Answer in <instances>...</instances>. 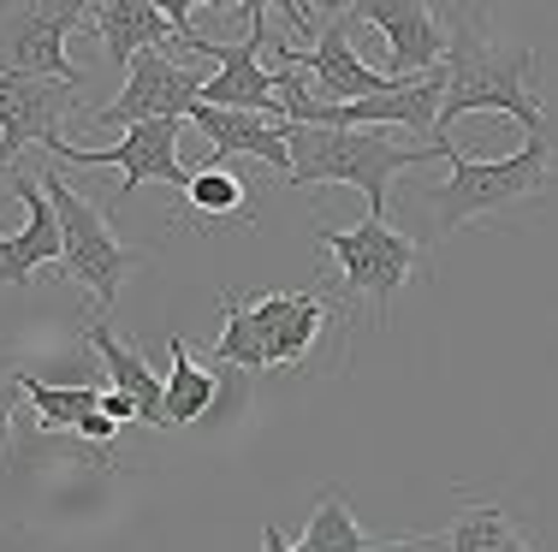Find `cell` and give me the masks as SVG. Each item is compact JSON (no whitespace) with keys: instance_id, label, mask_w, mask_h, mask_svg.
I'll return each instance as SVG.
<instances>
[{"instance_id":"12","label":"cell","mask_w":558,"mask_h":552,"mask_svg":"<svg viewBox=\"0 0 558 552\" xmlns=\"http://www.w3.org/2000/svg\"><path fill=\"white\" fill-rule=\"evenodd\" d=\"M89 24H96L101 48H108L113 65H131L149 48H179L191 36V12H172V0H96L89 7Z\"/></svg>"},{"instance_id":"6","label":"cell","mask_w":558,"mask_h":552,"mask_svg":"<svg viewBox=\"0 0 558 552\" xmlns=\"http://www.w3.org/2000/svg\"><path fill=\"white\" fill-rule=\"evenodd\" d=\"M244 42H208V36H184L179 48H191V54H208L220 60L215 72H208L203 84V108H226V113H262V120H274L279 113V84L268 72V7L262 0H244Z\"/></svg>"},{"instance_id":"22","label":"cell","mask_w":558,"mask_h":552,"mask_svg":"<svg viewBox=\"0 0 558 552\" xmlns=\"http://www.w3.org/2000/svg\"><path fill=\"white\" fill-rule=\"evenodd\" d=\"M215 357H220L226 368H250V375H262V368H268V351H262V333H256V321H250L244 292H220V339H215Z\"/></svg>"},{"instance_id":"23","label":"cell","mask_w":558,"mask_h":552,"mask_svg":"<svg viewBox=\"0 0 558 552\" xmlns=\"http://www.w3.org/2000/svg\"><path fill=\"white\" fill-rule=\"evenodd\" d=\"M451 552H535L523 541V529H517L511 517H505L499 505H475L458 517V529L446 535Z\"/></svg>"},{"instance_id":"4","label":"cell","mask_w":558,"mask_h":552,"mask_svg":"<svg viewBox=\"0 0 558 552\" xmlns=\"http://www.w3.org/2000/svg\"><path fill=\"white\" fill-rule=\"evenodd\" d=\"M36 184L48 191V203H54V214H60V244H65L60 268L72 273L89 297H96V309H113V297L125 292V280L143 268V256L113 238L108 220H101V208L89 203V196H77L54 167H43Z\"/></svg>"},{"instance_id":"18","label":"cell","mask_w":558,"mask_h":552,"mask_svg":"<svg viewBox=\"0 0 558 552\" xmlns=\"http://www.w3.org/2000/svg\"><path fill=\"white\" fill-rule=\"evenodd\" d=\"M215 398H220V380H215L203 363L191 357V345H184V339H172V375H167V428H191V422H203V416L215 410Z\"/></svg>"},{"instance_id":"1","label":"cell","mask_w":558,"mask_h":552,"mask_svg":"<svg viewBox=\"0 0 558 552\" xmlns=\"http://www.w3.org/2000/svg\"><path fill=\"white\" fill-rule=\"evenodd\" d=\"M463 113H511L529 131V143H553L547 101L535 89V48L499 42L482 12H451L446 24V108L440 143Z\"/></svg>"},{"instance_id":"20","label":"cell","mask_w":558,"mask_h":552,"mask_svg":"<svg viewBox=\"0 0 558 552\" xmlns=\"http://www.w3.org/2000/svg\"><path fill=\"white\" fill-rule=\"evenodd\" d=\"M298 547L303 552H368L375 541L363 535V523L351 517V505H344L339 493H322L310 511V523H303V535H298Z\"/></svg>"},{"instance_id":"26","label":"cell","mask_w":558,"mask_h":552,"mask_svg":"<svg viewBox=\"0 0 558 552\" xmlns=\"http://www.w3.org/2000/svg\"><path fill=\"white\" fill-rule=\"evenodd\" d=\"M113 428H119L113 416H101V410H96V416H89V422L77 428V433H84V440H96V445H108V440H113Z\"/></svg>"},{"instance_id":"25","label":"cell","mask_w":558,"mask_h":552,"mask_svg":"<svg viewBox=\"0 0 558 552\" xmlns=\"http://www.w3.org/2000/svg\"><path fill=\"white\" fill-rule=\"evenodd\" d=\"M101 416H113V422H137V404H131L125 392H101Z\"/></svg>"},{"instance_id":"7","label":"cell","mask_w":558,"mask_h":552,"mask_svg":"<svg viewBox=\"0 0 558 552\" xmlns=\"http://www.w3.org/2000/svg\"><path fill=\"white\" fill-rule=\"evenodd\" d=\"M351 24H356V12H351V7H339V19L327 24L322 36H315V48H286V42H274V36H268V60L310 72L315 96H322L327 108H351V101L398 96L404 84H398L392 72H375L368 60H356V48H351Z\"/></svg>"},{"instance_id":"27","label":"cell","mask_w":558,"mask_h":552,"mask_svg":"<svg viewBox=\"0 0 558 552\" xmlns=\"http://www.w3.org/2000/svg\"><path fill=\"white\" fill-rule=\"evenodd\" d=\"M262 552H303V547L291 541L286 529H274V523H268V529H262Z\"/></svg>"},{"instance_id":"15","label":"cell","mask_w":558,"mask_h":552,"mask_svg":"<svg viewBox=\"0 0 558 552\" xmlns=\"http://www.w3.org/2000/svg\"><path fill=\"white\" fill-rule=\"evenodd\" d=\"M333 315V304L315 292H268L250 304V321L262 333V351H268V368H291L315 351L322 339V321Z\"/></svg>"},{"instance_id":"24","label":"cell","mask_w":558,"mask_h":552,"mask_svg":"<svg viewBox=\"0 0 558 552\" xmlns=\"http://www.w3.org/2000/svg\"><path fill=\"white\" fill-rule=\"evenodd\" d=\"M19 380H7V387H0V464H7V452H12V410H19Z\"/></svg>"},{"instance_id":"16","label":"cell","mask_w":558,"mask_h":552,"mask_svg":"<svg viewBox=\"0 0 558 552\" xmlns=\"http://www.w3.org/2000/svg\"><path fill=\"white\" fill-rule=\"evenodd\" d=\"M72 333L84 339V345L96 351L101 363H108V380H113V392H125V398L137 404V422H143V428H167V380L155 375V368L143 363L137 351H131L125 339H119L108 321H101V315H89V321H77Z\"/></svg>"},{"instance_id":"5","label":"cell","mask_w":558,"mask_h":552,"mask_svg":"<svg viewBox=\"0 0 558 552\" xmlns=\"http://www.w3.org/2000/svg\"><path fill=\"white\" fill-rule=\"evenodd\" d=\"M322 249L339 261L344 285H339V304H356L368 297L375 304V321L387 327L392 297L404 292V280L422 268V244L410 232H392L387 220H356L351 232H322Z\"/></svg>"},{"instance_id":"14","label":"cell","mask_w":558,"mask_h":552,"mask_svg":"<svg viewBox=\"0 0 558 552\" xmlns=\"http://www.w3.org/2000/svg\"><path fill=\"white\" fill-rule=\"evenodd\" d=\"M7 191L24 203V226L12 232V238L0 232V285H24V280H36V268H43V261H60L65 244H60L54 203H48V191L31 173H12Z\"/></svg>"},{"instance_id":"19","label":"cell","mask_w":558,"mask_h":552,"mask_svg":"<svg viewBox=\"0 0 558 552\" xmlns=\"http://www.w3.org/2000/svg\"><path fill=\"white\" fill-rule=\"evenodd\" d=\"M191 214H220V220H256V208H250V191L238 184V173H226V161L203 167V173H191L184 184V220Z\"/></svg>"},{"instance_id":"21","label":"cell","mask_w":558,"mask_h":552,"mask_svg":"<svg viewBox=\"0 0 558 552\" xmlns=\"http://www.w3.org/2000/svg\"><path fill=\"white\" fill-rule=\"evenodd\" d=\"M12 380H19V392L36 404V416H43L48 433L84 428L89 416L101 410V392L96 387H43V380H31V375H12Z\"/></svg>"},{"instance_id":"3","label":"cell","mask_w":558,"mask_h":552,"mask_svg":"<svg viewBox=\"0 0 558 552\" xmlns=\"http://www.w3.org/2000/svg\"><path fill=\"white\" fill-rule=\"evenodd\" d=\"M446 184H434L422 203L434 214V238H451L470 220L505 214L511 203H529V196L553 191V143H523L517 155H494V161H475V155H451Z\"/></svg>"},{"instance_id":"8","label":"cell","mask_w":558,"mask_h":552,"mask_svg":"<svg viewBox=\"0 0 558 552\" xmlns=\"http://www.w3.org/2000/svg\"><path fill=\"white\" fill-rule=\"evenodd\" d=\"M89 7H0V77H48V84L84 89V72L65 60V36L84 24Z\"/></svg>"},{"instance_id":"9","label":"cell","mask_w":558,"mask_h":552,"mask_svg":"<svg viewBox=\"0 0 558 552\" xmlns=\"http://www.w3.org/2000/svg\"><path fill=\"white\" fill-rule=\"evenodd\" d=\"M203 84L208 77L196 65L172 60L167 48H149L125 65V89L108 101V108H89L96 120L108 125H155V120H191V108L203 101Z\"/></svg>"},{"instance_id":"10","label":"cell","mask_w":558,"mask_h":552,"mask_svg":"<svg viewBox=\"0 0 558 552\" xmlns=\"http://www.w3.org/2000/svg\"><path fill=\"white\" fill-rule=\"evenodd\" d=\"M48 155H60V161H72V167H119V173H125V196L137 191V184H172V191L191 184V173H184V161H179V120L131 125L113 149H72L65 137H54Z\"/></svg>"},{"instance_id":"11","label":"cell","mask_w":558,"mask_h":552,"mask_svg":"<svg viewBox=\"0 0 558 552\" xmlns=\"http://www.w3.org/2000/svg\"><path fill=\"white\" fill-rule=\"evenodd\" d=\"M351 12L387 36L398 84L428 77L434 65H446V24H440V12H434V7H422V0H356Z\"/></svg>"},{"instance_id":"17","label":"cell","mask_w":558,"mask_h":552,"mask_svg":"<svg viewBox=\"0 0 558 552\" xmlns=\"http://www.w3.org/2000/svg\"><path fill=\"white\" fill-rule=\"evenodd\" d=\"M191 125L215 143L220 155H250V161L274 167V173L291 179V149H286V125L262 120V113H226V108H191Z\"/></svg>"},{"instance_id":"2","label":"cell","mask_w":558,"mask_h":552,"mask_svg":"<svg viewBox=\"0 0 558 552\" xmlns=\"http://www.w3.org/2000/svg\"><path fill=\"white\" fill-rule=\"evenodd\" d=\"M291 179L286 184H351L368 196V220H387V191L422 161H451V143H392L387 131H327L286 125Z\"/></svg>"},{"instance_id":"13","label":"cell","mask_w":558,"mask_h":552,"mask_svg":"<svg viewBox=\"0 0 558 552\" xmlns=\"http://www.w3.org/2000/svg\"><path fill=\"white\" fill-rule=\"evenodd\" d=\"M77 89L48 84V77H0V167L19 161L24 143H54L60 120L72 113Z\"/></svg>"}]
</instances>
